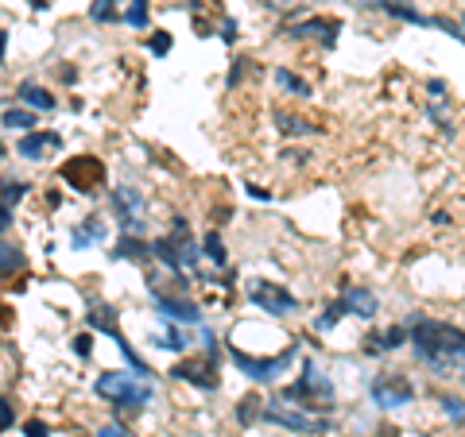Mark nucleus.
I'll list each match as a JSON object with an SVG mask.
<instances>
[{"label": "nucleus", "instance_id": "obj_1", "mask_svg": "<svg viewBox=\"0 0 465 437\" xmlns=\"http://www.w3.org/2000/svg\"><path fill=\"white\" fill-rule=\"evenodd\" d=\"M411 344H415V356L423 360L426 368H435L438 376L465 379V333L457 329V325L415 318V325H411Z\"/></svg>", "mask_w": 465, "mask_h": 437}, {"label": "nucleus", "instance_id": "obj_2", "mask_svg": "<svg viewBox=\"0 0 465 437\" xmlns=\"http://www.w3.org/2000/svg\"><path fill=\"white\" fill-rule=\"evenodd\" d=\"M97 395L109 398L117 410H140L144 402H151V387H140L132 376H124V371H101L97 376Z\"/></svg>", "mask_w": 465, "mask_h": 437}, {"label": "nucleus", "instance_id": "obj_3", "mask_svg": "<svg viewBox=\"0 0 465 437\" xmlns=\"http://www.w3.org/2000/svg\"><path fill=\"white\" fill-rule=\"evenodd\" d=\"M229 356H233V364L240 368V376H248L252 383H272L276 376H283V371L291 368L295 349L279 352V356H272V360H256V356H248V352H240V349H233V344H229Z\"/></svg>", "mask_w": 465, "mask_h": 437}, {"label": "nucleus", "instance_id": "obj_4", "mask_svg": "<svg viewBox=\"0 0 465 437\" xmlns=\"http://www.w3.org/2000/svg\"><path fill=\"white\" fill-rule=\"evenodd\" d=\"M248 298H252V306H260L264 313H272V318H287V313H295V294L287 291V287H279V282H267V279H256L252 287H248Z\"/></svg>", "mask_w": 465, "mask_h": 437}, {"label": "nucleus", "instance_id": "obj_5", "mask_svg": "<svg viewBox=\"0 0 465 437\" xmlns=\"http://www.w3.org/2000/svg\"><path fill=\"white\" fill-rule=\"evenodd\" d=\"M109 205H113V213H117L120 229L124 233H144V197H140V190H132V186H120V190H113L109 194Z\"/></svg>", "mask_w": 465, "mask_h": 437}, {"label": "nucleus", "instance_id": "obj_6", "mask_svg": "<svg viewBox=\"0 0 465 437\" xmlns=\"http://www.w3.org/2000/svg\"><path fill=\"white\" fill-rule=\"evenodd\" d=\"M411 398H415V387H411L404 376H380L377 383H372V402L384 407V410H399V407H407Z\"/></svg>", "mask_w": 465, "mask_h": 437}, {"label": "nucleus", "instance_id": "obj_7", "mask_svg": "<svg viewBox=\"0 0 465 437\" xmlns=\"http://www.w3.org/2000/svg\"><path fill=\"white\" fill-rule=\"evenodd\" d=\"M62 178H66L70 186H78L82 194H97V190H101V178H105V166H101V159L82 155L78 163H66V166H62Z\"/></svg>", "mask_w": 465, "mask_h": 437}, {"label": "nucleus", "instance_id": "obj_8", "mask_svg": "<svg viewBox=\"0 0 465 437\" xmlns=\"http://www.w3.org/2000/svg\"><path fill=\"white\" fill-rule=\"evenodd\" d=\"M287 398H295V402H307V398H318V402H330L334 398V383H330L322 371L314 368V364H307V371H303V379L298 383H291L287 391H283Z\"/></svg>", "mask_w": 465, "mask_h": 437}, {"label": "nucleus", "instance_id": "obj_9", "mask_svg": "<svg viewBox=\"0 0 465 437\" xmlns=\"http://www.w3.org/2000/svg\"><path fill=\"white\" fill-rule=\"evenodd\" d=\"M264 422H276V426H287V429H295V434H326V418H307V414H291V410H283V407H272V410H264Z\"/></svg>", "mask_w": 465, "mask_h": 437}, {"label": "nucleus", "instance_id": "obj_10", "mask_svg": "<svg viewBox=\"0 0 465 437\" xmlns=\"http://www.w3.org/2000/svg\"><path fill=\"white\" fill-rule=\"evenodd\" d=\"M337 306H341V313H357V318H377V310H380L377 294L368 291V287H345L341 298H337Z\"/></svg>", "mask_w": 465, "mask_h": 437}, {"label": "nucleus", "instance_id": "obj_11", "mask_svg": "<svg viewBox=\"0 0 465 437\" xmlns=\"http://www.w3.org/2000/svg\"><path fill=\"white\" fill-rule=\"evenodd\" d=\"M151 298H155L159 313H163V318H171V321H198L202 318V310L190 298H171V294L159 291L155 282H151Z\"/></svg>", "mask_w": 465, "mask_h": 437}, {"label": "nucleus", "instance_id": "obj_12", "mask_svg": "<svg viewBox=\"0 0 465 437\" xmlns=\"http://www.w3.org/2000/svg\"><path fill=\"white\" fill-rule=\"evenodd\" d=\"M171 376L187 379V383H194V387H206V391L218 387V371H213V364H202V360H187V364H175V368H171Z\"/></svg>", "mask_w": 465, "mask_h": 437}, {"label": "nucleus", "instance_id": "obj_13", "mask_svg": "<svg viewBox=\"0 0 465 437\" xmlns=\"http://www.w3.org/2000/svg\"><path fill=\"white\" fill-rule=\"evenodd\" d=\"M59 144H62V139L55 136V132H28V136L16 144V151H20L28 163H39V159L50 151V147H59Z\"/></svg>", "mask_w": 465, "mask_h": 437}, {"label": "nucleus", "instance_id": "obj_14", "mask_svg": "<svg viewBox=\"0 0 465 437\" xmlns=\"http://www.w3.org/2000/svg\"><path fill=\"white\" fill-rule=\"evenodd\" d=\"M341 31V23L337 20H322V16H314V20H303V23H295L291 28V35H318V39H326V43H334V35Z\"/></svg>", "mask_w": 465, "mask_h": 437}, {"label": "nucleus", "instance_id": "obj_15", "mask_svg": "<svg viewBox=\"0 0 465 437\" xmlns=\"http://www.w3.org/2000/svg\"><path fill=\"white\" fill-rule=\"evenodd\" d=\"M148 255H151V248H148V244H144V240H136L132 233H124V236L117 240V252H113V260H132V263H144Z\"/></svg>", "mask_w": 465, "mask_h": 437}, {"label": "nucleus", "instance_id": "obj_16", "mask_svg": "<svg viewBox=\"0 0 465 437\" xmlns=\"http://www.w3.org/2000/svg\"><path fill=\"white\" fill-rule=\"evenodd\" d=\"M101 236H105V224H101L97 217H89V221L82 224V229H74V233H70V244H74V252H82L86 244L101 240Z\"/></svg>", "mask_w": 465, "mask_h": 437}, {"label": "nucleus", "instance_id": "obj_17", "mask_svg": "<svg viewBox=\"0 0 465 437\" xmlns=\"http://www.w3.org/2000/svg\"><path fill=\"white\" fill-rule=\"evenodd\" d=\"M16 97H23L31 108H55V97H50L43 86H35V81H23V86L16 89Z\"/></svg>", "mask_w": 465, "mask_h": 437}, {"label": "nucleus", "instance_id": "obj_18", "mask_svg": "<svg viewBox=\"0 0 465 437\" xmlns=\"http://www.w3.org/2000/svg\"><path fill=\"white\" fill-rule=\"evenodd\" d=\"M151 252H155L159 260L167 263L171 271H178V267H182V252H178V244L171 240V236H163V240H155V244H151Z\"/></svg>", "mask_w": 465, "mask_h": 437}, {"label": "nucleus", "instance_id": "obj_19", "mask_svg": "<svg viewBox=\"0 0 465 437\" xmlns=\"http://www.w3.org/2000/svg\"><path fill=\"white\" fill-rule=\"evenodd\" d=\"M89 325H93V329H101V333H113V337H117V310H113V306H97V310H89Z\"/></svg>", "mask_w": 465, "mask_h": 437}, {"label": "nucleus", "instance_id": "obj_20", "mask_svg": "<svg viewBox=\"0 0 465 437\" xmlns=\"http://www.w3.org/2000/svg\"><path fill=\"white\" fill-rule=\"evenodd\" d=\"M20 267H23L20 244H4V240H0V275H12V271H20Z\"/></svg>", "mask_w": 465, "mask_h": 437}, {"label": "nucleus", "instance_id": "obj_21", "mask_svg": "<svg viewBox=\"0 0 465 437\" xmlns=\"http://www.w3.org/2000/svg\"><path fill=\"white\" fill-rule=\"evenodd\" d=\"M276 81H279L283 89H287V93H298V97H310V86H307L303 78H295L291 70H283V66H279V70H276Z\"/></svg>", "mask_w": 465, "mask_h": 437}, {"label": "nucleus", "instance_id": "obj_22", "mask_svg": "<svg viewBox=\"0 0 465 437\" xmlns=\"http://www.w3.org/2000/svg\"><path fill=\"white\" fill-rule=\"evenodd\" d=\"M23 194H28V182H20V178H4V182H0V202L4 205L23 202Z\"/></svg>", "mask_w": 465, "mask_h": 437}, {"label": "nucleus", "instance_id": "obj_23", "mask_svg": "<svg viewBox=\"0 0 465 437\" xmlns=\"http://www.w3.org/2000/svg\"><path fill=\"white\" fill-rule=\"evenodd\" d=\"M202 244H206V260H209V263H218V267H221V263L229 260V255H225V244H221L218 233H206V240H202Z\"/></svg>", "mask_w": 465, "mask_h": 437}, {"label": "nucleus", "instance_id": "obj_24", "mask_svg": "<svg viewBox=\"0 0 465 437\" xmlns=\"http://www.w3.org/2000/svg\"><path fill=\"white\" fill-rule=\"evenodd\" d=\"M279 128L287 132V136H303V132H314V128L307 124V120H298V117H287V113H276Z\"/></svg>", "mask_w": 465, "mask_h": 437}, {"label": "nucleus", "instance_id": "obj_25", "mask_svg": "<svg viewBox=\"0 0 465 437\" xmlns=\"http://www.w3.org/2000/svg\"><path fill=\"white\" fill-rule=\"evenodd\" d=\"M399 344H404V329H388V333H380L377 337V344H372V349L377 352H392V349H399Z\"/></svg>", "mask_w": 465, "mask_h": 437}, {"label": "nucleus", "instance_id": "obj_26", "mask_svg": "<svg viewBox=\"0 0 465 437\" xmlns=\"http://www.w3.org/2000/svg\"><path fill=\"white\" fill-rule=\"evenodd\" d=\"M337 318H341V306L334 302V306H326V310H322V318L314 321V329H318V333H330V329L337 325Z\"/></svg>", "mask_w": 465, "mask_h": 437}, {"label": "nucleus", "instance_id": "obj_27", "mask_svg": "<svg viewBox=\"0 0 465 437\" xmlns=\"http://www.w3.org/2000/svg\"><path fill=\"white\" fill-rule=\"evenodd\" d=\"M31 124H35V117L23 113V108H8L4 113V128H31Z\"/></svg>", "mask_w": 465, "mask_h": 437}, {"label": "nucleus", "instance_id": "obj_28", "mask_svg": "<svg viewBox=\"0 0 465 437\" xmlns=\"http://www.w3.org/2000/svg\"><path fill=\"white\" fill-rule=\"evenodd\" d=\"M124 20H129L132 28H144V23H148V0H132V8H129Z\"/></svg>", "mask_w": 465, "mask_h": 437}, {"label": "nucleus", "instance_id": "obj_29", "mask_svg": "<svg viewBox=\"0 0 465 437\" xmlns=\"http://www.w3.org/2000/svg\"><path fill=\"white\" fill-rule=\"evenodd\" d=\"M148 50H151V55H167V50H171V35H167V31H151Z\"/></svg>", "mask_w": 465, "mask_h": 437}, {"label": "nucleus", "instance_id": "obj_30", "mask_svg": "<svg viewBox=\"0 0 465 437\" xmlns=\"http://www.w3.org/2000/svg\"><path fill=\"white\" fill-rule=\"evenodd\" d=\"M89 16H93L97 23H109V20H117V12H113V4H109V0H97V4L89 8Z\"/></svg>", "mask_w": 465, "mask_h": 437}, {"label": "nucleus", "instance_id": "obj_31", "mask_svg": "<svg viewBox=\"0 0 465 437\" xmlns=\"http://www.w3.org/2000/svg\"><path fill=\"white\" fill-rule=\"evenodd\" d=\"M442 410L454 418V422H462V418H465V402H462L457 395H446V398H442Z\"/></svg>", "mask_w": 465, "mask_h": 437}, {"label": "nucleus", "instance_id": "obj_32", "mask_svg": "<svg viewBox=\"0 0 465 437\" xmlns=\"http://www.w3.org/2000/svg\"><path fill=\"white\" fill-rule=\"evenodd\" d=\"M12 422H16V407H12L4 395H0V429H8Z\"/></svg>", "mask_w": 465, "mask_h": 437}, {"label": "nucleus", "instance_id": "obj_33", "mask_svg": "<svg viewBox=\"0 0 465 437\" xmlns=\"http://www.w3.org/2000/svg\"><path fill=\"white\" fill-rule=\"evenodd\" d=\"M430 23H435V28H442V31H450L454 39H462V43H465V28H457V23H450V20H446V16H435V20H430Z\"/></svg>", "mask_w": 465, "mask_h": 437}, {"label": "nucleus", "instance_id": "obj_34", "mask_svg": "<svg viewBox=\"0 0 465 437\" xmlns=\"http://www.w3.org/2000/svg\"><path fill=\"white\" fill-rule=\"evenodd\" d=\"M70 349L78 352L82 360H86L89 352H93V337H89V333H82V337H74V344H70Z\"/></svg>", "mask_w": 465, "mask_h": 437}, {"label": "nucleus", "instance_id": "obj_35", "mask_svg": "<svg viewBox=\"0 0 465 437\" xmlns=\"http://www.w3.org/2000/svg\"><path fill=\"white\" fill-rule=\"evenodd\" d=\"M23 437H47V426H43L39 418H31L28 426H23Z\"/></svg>", "mask_w": 465, "mask_h": 437}, {"label": "nucleus", "instance_id": "obj_36", "mask_svg": "<svg viewBox=\"0 0 465 437\" xmlns=\"http://www.w3.org/2000/svg\"><path fill=\"white\" fill-rule=\"evenodd\" d=\"M252 407H256L252 398H245V402H240V410H237V418H240V422H252V418H256V410H252Z\"/></svg>", "mask_w": 465, "mask_h": 437}, {"label": "nucleus", "instance_id": "obj_37", "mask_svg": "<svg viewBox=\"0 0 465 437\" xmlns=\"http://www.w3.org/2000/svg\"><path fill=\"white\" fill-rule=\"evenodd\" d=\"M97 437H129V429L113 422V426H101V434H97Z\"/></svg>", "mask_w": 465, "mask_h": 437}, {"label": "nucleus", "instance_id": "obj_38", "mask_svg": "<svg viewBox=\"0 0 465 437\" xmlns=\"http://www.w3.org/2000/svg\"><path fill=\"white\" fill-rule=\"evenodd\" d=\"M8 224H12V205L0 202V233H8Z\"/></svg>", "mask_w": 465, "mask_h": 437}, {"label": "nucleus", "instance_id": "obj_39", "mask_svg": "<svg viewBox=\"0 0 465 437\" xmlns=\"http://www.w3.org/2000/svg\"><path fill=\"white\" fill-rule=\"evenodd\" d=\"M221 39H225V43L237 39V23H225V28H221Z\"/></svg>", "mask_w": 465, "mask_h": 437}, {"label": "nucleus", "instance_id": "obj_40", "mask_svg": "<svg viewBox=\"0 0 465 437\" xmlns=\"http://www.w3.org/2000/svg\"><path fill=\"white\" fill-rule=\"evenodd\" d=\"M248 194L256 197V202H267V197H272V194H267V190H260V186H248Z\"/></svg>", "mask_w": 465, "mask_h": 437}, {"label": "nucleus", "instance_id": "obj_41", "mask_svg": "<svg viewBox=\"0 0 465 437\" xmlns=\"http://www.w3.org/2000/svg\"><path fill=\"white\" fill-rule=\"evenodd\" d=\"M4 47H8V35H4V31H0V55H4Z\"/></svg>", "mask_w": 465, "mask_h": 437}, {"label": "nucleus", "instance_id": "obj_42", "mask_svg": "<svg viewBox=\"0 0 465 437\" xmlns=\"http://www.w3.org/2000/svg\"><path fill=\"white\" fill-rule=\"evenodd\" d=\"M0 159H4V144H0Z\"/></svg>", "mask_w": 465, "mask_h": 437}, {"label": "nucleus", "instance_id": "obj_43", "mask_svg": "<svg viewBox=\"0 0 465 437\" xmlns=\"http://www.w3.org/2000/svg\"><path fill=\"white\" fill-rule=\"evenodd\" d=\"M462 23H465V16H462Z\"/></svg>", "mask_w": 465, "mask_h": 437}, {"label": "nucleus", "instance_id": "obj_44", "mask_svg": "<svg viewBox=\"0 0 465 437\" xmlns=\"http://www.w3.org/2000/svg\"><path fill=\"white\" fill-rule=\"evenodd\" d=\"M419 437H423V434H419Z\"/></svg>", "mask_w": 465, "mask_h": 437}]
</instances>
